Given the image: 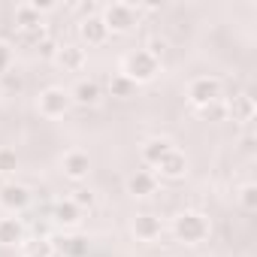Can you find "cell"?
I'll return each instance as SVG.
<instances>
[{
  "label": "cell",
  "mask_w": 257,
  "mask_h": 257,
  "mask_svg": "<svg viewBox=\"0 0 257 257\" xmlns=\"http://www.w3.org/2000/svg\"><path fill=\"white\" fill-rule=\"evenodd\" d=\"M67 173H70V176H82V173H85V158L73 154V158L67 161Z\"/></svg>",
  "instance_id": "obj_1"
},
{
  "label": "cell",
  "mask_w": 257,
  "mask_h": 257,
  "mask_svg": "<svg viewBox=\"0 0 257 257\" xmlns=\"http://www.w3.org/2000/svg\"><path fill=\"white\" fill-rule=\"evenodd\" d=\"M79 100L94 103L97 100V85H79Z\"/></svg>",
  "instance_id": "obj_2"
},
{
  "label": "cell",
  "mask_w": 257,
  "mask_h": 257,
  "mask_svg": "<svg viewBox=\"0 0 257 257\" xmlns=\"http://www.w3.org/2000/svg\"><path fill=\"white\" fill-rule=\"evenodd\" d=\"M64 94H58V91H48L46 94V109L48 112H55V109H61V103H67V100H61Z\"/></svg>",
  "instance_id": "obj_3"
},
{
  "label": "cell",
  "mask_w": 257,
  "mask_h": 257,
  "mask_svg": "<svg viewBox=\"0 0 257 257\" xmlns=\"http://www.w3.org/2000/svg\"><path fill=\"white\" fill-rule=\"evenodd\" d=\"M3 200H6V203H19V206H22V203L27 200V197H24V187H6V197H3Z\"/></svg>",
  "instance_id": "obj_4"
},
{
  "label": "cell",
  "mask_w": 257,
  "mask_h": 257,
  "mask_svg": "<svg viewBox=\"0 0 257 257\" xmlns=\"http://www.w3.org/2000/svg\"><path fill=\"white\" fill-rule=\"evenodd\" d=\"M130 187H133V191H145V187H148V179H142V176H140V179H133Z\"/></svg>",
  "instance_id": "obj_5"
},
{
  "label": "cell",
  "mask_w": 257,
  "mask_h": 257,
  "mask_svg": "<svg viewBox=\"0 0 257 257\" xmlns=\"http://www.w3.org/2000/svg\"><path fill=\"white\" fill-rule=\"evenodd\" d=\"M6 164H9V154H0V169H6Z\"/></svg>",
  "instance_id": "obj_6"
}]
</instances>
